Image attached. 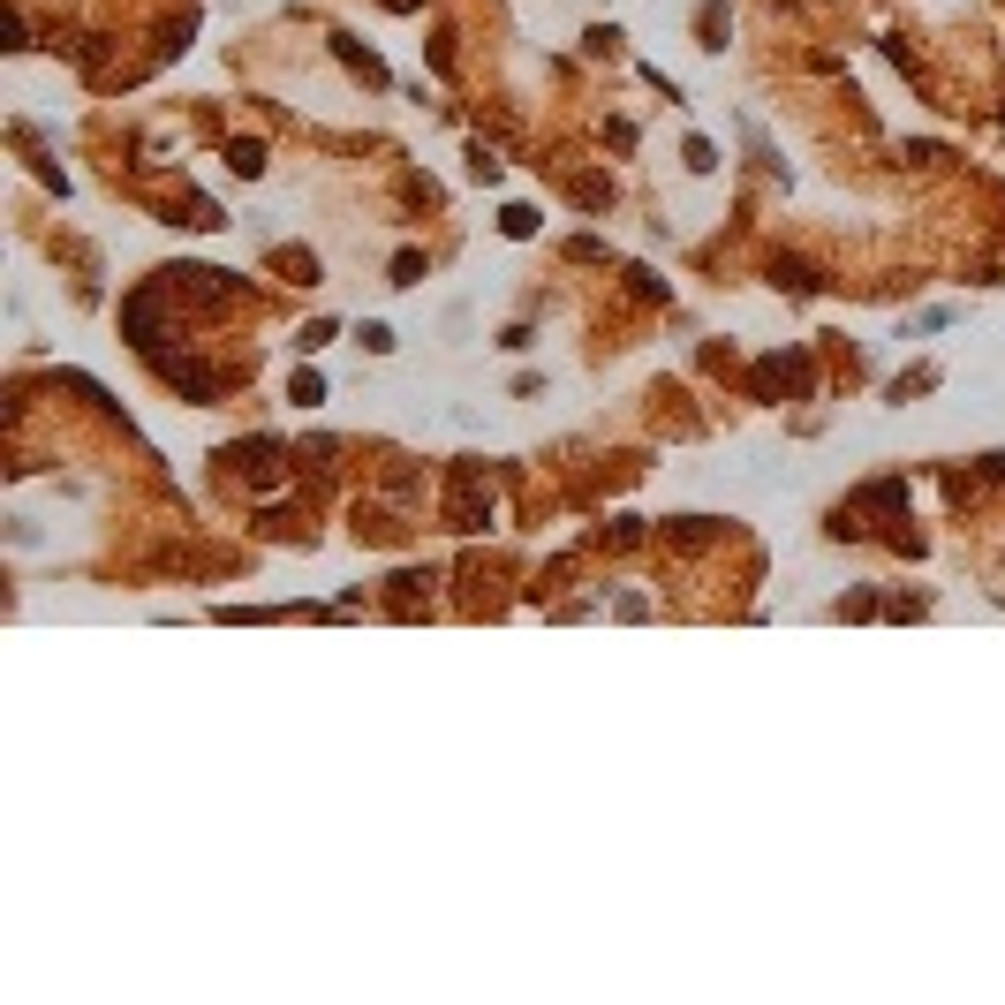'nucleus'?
I'll return each instance as SVG.
<instances>
[{
    "instance_id": "nucleus-4",
    "label": "nucleus",
    "mask_w": 1005,
    "mask_h": 1005,
    "mask_svg": "<svg viewBox=\"0 0 1005 1005\" xmlns=\"http://www.w3.org/2000/svg\"><path fill=\"white\" fill-rule=\"evenodd\" d=\"M227 167H235V174H257V167H265V144H227Z\"/></svg>"
},
{
    "instance_id": "nucleus-2",
    "label": "nucleus",
    "mask_w": 1005,
    "mask_h": 1005,
    "mask_svg": "<svg viewBox=\"0 0 1005 1005\" xmlns=\"http://www.w3.org/2000/svg\"><path fill=\"white\" fill-rule=\"evenodd\" d=\"M121 325H129V341H137V348H152V333H159V303H152V295H129V303H121Z\"/></svg>"
},
{
    "instance_id": "nucleus-7",
    "label": "nucleus",
    "mask_w": 1005,
    "mask_h": 1005,
    "mask_svg": "<svg viewBox=\"0 0 1005 1005\" xmlns=\"http://www.w3.org/2000/svg\"><path fill=\"white\" fill-rule=\"evenodd\" d=\"M499 227H507V235H537V212H529V205H514V212H507Z\"/></svg>"
},
{
    "instance_id": "nucleus-3",
    "label": "nucleus",
    "mask_w": 1005,
    "mask_h": 1005,
    "mask_svg": "<svg viewBox=\"0 0 1005 1005\" xmlns=\"http://www.w3.org/2000/svg\"><path fill=\"white\" fill-rule=\"evenodd\" d=\"M771 280H779V288H794V295H817V273H809L801 257H779V265H771Z\"/></svg>"
},
{
    "instance_id": "nucleus-6",
    "label": "nucleus",
    "mask_w": 1005,
    "mask_h": 1005,
    "mask_svg": "<svg viewBox=\"0 0 1005 1005\" xmlns=\"http://www.w3.org/2000/svg\"><path fill=\"white\" fill-rule=\"evenodd\" d=\"M295 401H303V409H318V401H325V386H318V371H295Z\"/></svg>"
},
{
    "instance_id": "nucleus-5",
    "label": "nucleus",
    "mask_w": 1005,
    "mask_h": 1005,
    "mask_svg": "<svg viewBox=\"0 0 1005 1005\" xmlns=\"http://www.w3.org/2000/svg\"><path fill=\"white\" fill-rule=\"evenodd\" d=\"M416 273H424V257H416V250L393 257V288H416Z\"/></svg>"
},
{
    "instance_id": "nucleus-1",
    "label": "nucleus",
    "mask_w": 1005,
    "mask_h": 1005,
    "mask_svg": "<svg viewBox=\"0 0 1005 1005\" xmlns=\"http://www.w3.org/2000/svg\"><path fill=\"white\" fill-rule=\"evenodd\" d=\"M446 514H454V529H484L492 499L477 492V469H454V499H446Z\"/></svg>"
}]
</instances>
